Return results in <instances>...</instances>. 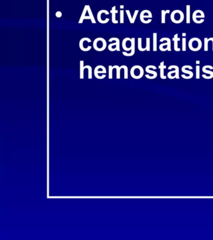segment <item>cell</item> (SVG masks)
<instances>
[{
  "instance_id": "cell-15",
  "label": "cell",
  "mask_w": 213,
  "mask_h": 240,
  "mask_svg": "<svg viewBox=\"0 0 213 240\" xmlns=\"http://www.w3.org/2000/svg\"><path fill=\"white\" fill-rule=\"evenodd\" d=\"M157 50V34L154 33L153 34V50L156 52Z\"/></svg>"
},
{
  "instance_id": "cell-44",
  "label": "cell",
  "mask_w": 213,
  "mask_h": 240,
  "mask_svg": "<svg viewBox=\"0 0 213 240\" xmlns=\"http://www.w3.org/2000/svg\"><path fill=\"white\" fill-rule=\"evenodd\" d=\"M120 8H121V9H123V8H124V6H123V5H121V6H120Z\"/></svg>"
},
{
  "instance_id": "cell-21",
  "label": "cell",
  "mask_w": 213,
  "mask_h": 240,
  "mask_svg": "<svg viewBox=\"0 0 213 240\" xmlns=\"http://www.w3.org/2000/svg\"><path fill=\"white\" fill-rule=\"evenodd\" d=\"M86 12H88V5H86V6H85L84 10H83L82 13V15H81V17H80V19H79V21H78V23L81 24V23H83V21H84V18H85V16H86Z\"/></svg>"
},
{
  "instance_id": "cell-35",
  "label": "cell",
  "mask_w": 213,
  "mask_h": 240,
  "mask_svg": "<svg viewBox=\"0 0 213 240\" xmlns=\"http://www.w3.org/2000/svg\"><path fill=\"white\" fill-rule=\"evenodd\" d=\"M109 68V79H113V66L109 65L108 66Z\"/></svg>"
},
{
  "instance_id": "cell-41",
  "label": "cell",
  "mask_w": 213,
  "mask_h": 240,
  "mask_svg": "<svg viewBox=\"0 0 213 240\" xmlns=\"http://www.w3.org/2000/svg\"><path fill=\"white\" fill-rule=\"evenodd\" d=\"M208 41H212V51H213V38H208Z\"/></svg>"
},
{
  "instance_id": "cell-31",
  "label": "cell",
  "mask_w": 213,
  "mask_h": 240,
  "mask_svg": "<svg viewBox=\"0 0 213 240\" xmlns=\"http://www.w3.org/2000/svg\"><path fill=\"white\" fill-rule=\"evenodd\" d=\"M182 51H186V38L185 37H183L182 39Z\"/></svg>"
},
{
  "instance_id": "cell-20",
  "label": "cell",
  "mask_w": 213,
  "mask_h": 240,
  "mask_svg": "<svg viewBox=\"0 0 213 240\" xmlns=\"http://www.w3.org/2000/svg\"><path fill=\"white\" fill-rule=\"evenodd\" d=\"M130 41H131V38H124L123 40V42H122V47H123V50H125V51H129V49H128V48H127V42H130Z\"/></svg>"
},
{
  "instance_id": "cell-38",
  "label": "cell",
  "mask_w": 213,
  "mask_h": 240,
  "mask_svg": "<svg viewBox=\"0 0 213 240\" xmlns=\"http://www.w3.org/2000/svg\"><path fill=\"white\" fill-rule=\"evenodd\" d=\"M138 13H139V10H135V11L134 13V15H133V23H134V22H135V20L136 19V17L137 16Z\"/></svg>"
},
{
  "instance_id": "cell-42",
  "label": "cell",
  "mask_w": 213,
  "mask_h": 240,
  "mask_svg": "<svg viewBox=\"0 0 213 240\" xmlns=\"http://www.w3.org/2000/svg\"><path fill=\"white\" fill-rule=\"evenodd\" d=\"M182 37H186V33H182Z\"/></svg>"
},
{
  "instance_id": "cell-11",
  "label": "cell",
  "mask_w": 213,
  "mask_h": 240,
  "mask_svg": "<svg viewBox=\"0 0 213 240\" xmlns=\"http://www.w3.org/2000/svg\"><path fill=\"white\" fill-rule=\"evenodd\" d=\"M211 65H205V66H204L202 67V72L205 73V74H208V75H209L208 76H206L205 75H202V76L203 78L206 79H212L213 78V71L208 70V68L211 67Z\"/></svg>"
},
{
  "instance_id": "cell-37",
  "label": "cell",
  "mask_w": 213,
  "mask_h": 240,
  "mask_svg": "<svg viewBox=\"0 0 213 240\" xmlns=\"http://www.w3.org/2000/svg\"><path fill=\"white\" fill-rule=\"evenodd\" d=\"M124 10L120 11V23L123 24L124 23Z\"/></svg>"
},
{
  "instance_id": "cell-26",
  "label": "cell",
  "mask_w": 213,
  "mask_h": 240,
  "mask_svg": "<svg viewBox=\"0 0 213 240\" xmlns=\"http://www.w3.org/2000/svg\"><path fill=\"white\" fill-rule=\"evenodd\" d=\"M137 48H138L139 51H146V48L142 47V38H138V39H137Z\"/></svg>"
},
{
  "instance_id": "cell-13",
  "label": "cell",
  "mask_w": 213,
  "mask_h": 240,
  "mask_svg": "<svg viewBox=\"0 0 213 240\" xmlns=\"http://www.w3.org/2000/svg\"><path fill=\"white\" fill-rule=\"evenodd\" d=\"M180 40V38L178 37V34H176L173 38L174 41V49L176 51H180L181 48L178 47V41Z\"/></svg>"
},
{
  "instance_id": "cell-10",
  "label": "cell",
  "mask_w": 213,
  "mask_h": 240,
  "mask_svg": "<svg viewBox=\"0 0 213 240\" xmlns=\"http://www.w3.org/2000/svg\"><path fill=\"white\" fill-rule=\"evenodd\" d=\"M85 41H88V43H91V39L89 38H82L79 41V48L81 49V50H82V51H89L91 49V46H89V47H88L87 48H85L84 47V42Z\"/></svg>"
},
{
  "instance_id": "cell-36",
  "label": "cell",
  "mask_w": 213,
  "mask_h": 240,
  "mask_svg": "<svg viewBox=\"0 0 213 240\" xmlns=\"http://www.w3.org/2000/svg\"><path fill=\"white\" fill-rule=\"evenodd\" d=\"M126 13L127 16V17H128V19H129V22H130V23H131V24H133V17H132V16H131V15L130 11H129V10H126Z\"/></svg>"
},
{
  "instance_id": "cell-14",
  "label": "cell",
  "mask_w": 213,
  "mask_h": 240,
  "mask_svg": "<svg viewBox=\"0 0 213 240\" xmlns=\"http://www.w3.org/2000/svg\"><path fill=\"white\" fill-rule=\"evenodd\" d=\"M159 68L160 70V78L163 79H166V78H167V76L164 75V69L166 68V66L164 65V61H162L160 63Z\"/></svg>"
},
{
  "instance_id": "cell-8",
  "label": "cell",
  "mask_w": 213,
  "mask_h": 240,
  "mask_svg": "<svg viewBox=\"0 0 213 240\" xmlns=\"http://www.w3.org/2000/svg\"><path fill=\"white\" fill-rule=\"evenodd\" d=\"M115 41V43L108 45V50L110 51H120V41L118 38H111L109 40V42Z\"/></svg>"
},
{
  "instance_id": "cell-28",
  "label": "cell",
  "mask_w": 213,
  "mask_h": 240,
  "mask_svg": "<svg viewBox=\"0 0 213 240\" xmlns=\"http://www.w3.org/2000/svg\"><path fill=\"white\" fill-rule=\"evenodd\" d=\"M120 68H121V69H124V79H128V68H127V66H126V65H122V66H120Z\"/></svg>"
},
{
  "instance_id": "cell-29",
  "label": "cell",
  "mask_w": 213,
  "mask_h": 240,
  "mask_svg": "<svg viewBox=\"0 0 213 240\" xmlns=\"http://www.w3.org/2000/svg\"><path fill=\"white\" fill-rule=\"evenodd\" d=\"M85 70V69H88V79H92V67L90 65H86L84 66Z\"/></svg>"
},
{
  "instance_id": "cell-12",
  "label": "cell",
  "mask_w": 213,
  "mask_h": 240,
  "mask_svg": "<svg viewBox=\"0 0 213 240\" xmlns=\"http://www.w3.org/2000/svg\"><path fill=\"white\" fill-rule=\"evenodd\" d=\"M151 66H152V65L147 66L146 67V69H145V71H146V72L147 73H149V74H151V77L150 78V79H155V78L157 77V73L156 71H154V70H150Z\"/></svg>"
},
{
  "instance_id": "cell-18",
  "label": "cell",
  "mask_w": 213,
  "mask_h": 240,
  "mask_svg": "<svg viewBox=\"0 0 213 240\" xmlns=\"http://www.w3.org/2000/svg\"><path fill=\"white\" fill-rule=\"evenodd\" d=\"M186 23L189 24L191 23V6L190 5H186Z\"/></svg>"
},
{
  "instance_id": "cell-22",
  "label": "cell",
  "mask_w": 213,
  "mask_h": 240,
  "mask_svg": "<svg viewBox=\"0 0 213 240\" xmlns=\"http://www.w3.org/2000/svg\"><path fill=\"white\" fill-rule=\"evenodd\" d=\"M181 71L184 74H188V76H189V79H191L193 77V76H194L193 72L191 71H189V70H186V66H185V65L182 67Z\"/></svg>"
},
{
  "instance_id": "cell-5",
  "label": "cell",
  "mask_w": 213,
  "mask_h": 240,
  "mask_svg": "<svg viewBox=\"0 0 213 240\" xmlns=\"http://www.w3.org/2000/svg\"><path fill=\"white\" fill-rule=\"evenodd\" d=\"M205 15L202 10H198L194 11L192 13V20L197 24H201L205 21Z\"/></svg>"
},
{
  "instance_id": "cell-1",
  "label": "cell",
  "mask_w": 213,
  "mask_h": 240,
  "mask_svg": "<svg viewBox=\"0 0 213 240\" xmlns=\"http://www.w3.org/2000/svg\"><path fill=\"white\" fill-rule=\"evenodd\" d=\"M171 20L175 24L181 23L184 20V14L183 12L179 10H174L171 13Z\"/></svg>"
},
{
  "instance_id": "cell-34",
  "label": "cell",
  "mask_w": 213,
  "mask_h": 240,
  "mask_svg": "<svg viewBox=\"0 0 213 240\" xmlns=\"http://www.w3.org/2000/svg\"><path fill=\"white\" fill-rule=\"evenodd\" d=\"M196 79L200 78V66L199 65L196 66Z\"/></svg>"
},
{
  "instance_id": "cell-9",
  "label": "cell",
  "mask_w": 213,
  "mask_h": 240,
  "mask_svg": "<svg viewBox=\"0 0 213 240\" xmlns=\"http://www.w3.org/2000/svg\"><path fill=\"white\" fill-rule=\"evenodd\" d=\"M105 13H107V14L109 15V13L107 10H100L98 13V15H97V20H98V22L101 24H106V23H108L109 21V18H106L104 20L102 19V15L105 14Z\"/></svg>"
},
{
  "instance_id": "cell-17",
  "label": "cell",
  "mask_w": 213,
  "mask_h": 240,
  "mask_svg": "<svg viewBox=\"0 0 213 240\" xmlns=\"http://www.w3.org/2000/svg\"><path fill=\"white\" fill-rule=\"evenodd\" d=\"M99 74H106V69L105 68L101 71H99V65H98L95 69V76L98 79H99Z\"/></svg>"
},
{
  "instance_id": "cell-25",
  "label": "cell",
  "mask_w": 213,
  "mask_h": 240,
  "mask_svg": "<svg viewBox=\"0 0 213 240\" xmlns=\"http://www.w3.org/2000/svg\"><path fill=\"white\" fill-rule=\"evenodd\" d=\"M88 13L89 16L91 17V21L92 23V24H96V21H95L94 16H93V15H92V11H91V8H90V6L89 5H88Z\"/></svg>"
},
{
  "instance_id": "cell-24",
  "label": "cell",
  "mask_w": 213,
  "mask_h": 240,
  "mask_svg": "<svg viewBox=\"0 0 213 240\" xmlns=\"http://www.w3.org/2000/svg\"><path fill=\"white\" fill-rule=\"evenodd\" d=\"M170 13V10H161V23L164 24L166 23V15Z\"/></svg>"
},
{
  "instance_id": "cell-39",
  "label": "cell",
  "mask_w": 213,
  "mask_h": 240,
  "mask_svg": "<svg viewBox=\"0 0 213 240\" xmlns=\"http://www.w3.org/2000/svg\"><path fill=\"white\" fill-rule=\"evenodd\" d=\"M55 15H56V16L57 18H61V17L62 16V13H61L60 11H57V12L56 13V14H55Z\"/></svg>"
},
{
  "instance_id": "cell-4",
  "label": "cell",
  "mask_w": 213,
  "mask_h": 240,
  "mask_svg": "<svg viewBox=\"0 0 213 240\" xmlns=\"http://www.w3.org/2000/svg\"><path fill=\"white\" fill-rule=\"evenodd\" d=\"M93 48L97 51H103L107 47L106 41L103 38H97L93 41Z\"/></svg>"
},
{
  "instance_id": "cell-19",
  "label": "cell",
  "mask_w": 213,
  "mask_h": 240,
  "mask_svg": "<svg viewBox=\"0 0 213 240\" xmlns=\"http://www.w3.org/2000/svg\"><path fill=\"white\" fill-rule=\"evenodd\" d=\"M79 64H80V71H79L80 75H79V78H80V79H84V70H85V68H84V66H84V61H83V60L80 61Z\"/></svg>"
},
{
  "instance_id": "cell-40",
  "label": "cell",
  "mask_w": 213,
  "mask_h": 240,
  "mask_svg": "<svg viewBox=\"0 0 213 240\" xmlns=\"http://www.w3.org/2000/svg\"><path fill=\"white\" fill-rule=\"evenodd\" d=\"M91 20V17L89 16H85V17L84 18V20Z\"/></svg>"
},
{
  "instance_id": "cell-23",
  "label": "cell",
  "mask_w": 213,
  "mask_h": 240,
  "mask_svg": "<svg viewBox=\"0 0 213 240\" xmlns=\"http://www.w3.org/2000/svg\"><path fill=\"white\" fill-rule=\"evenodd\" d=\"M173 68L175 69V70L176 71V78L179 79V68L177 65H171L170 66L168 67V70H171Z\"/></svg>"
},
{
  "instance_id": "cell-6",
  "label": "cell",
  "mask_w": 213,
  "mask_h": 240,
  "mask_svg": "<svg viewBox=\"0 0 213 240\" xmlns=\"http://www.w3.org/2000/svg\"><path fill=\"white\" fill-rule=\"evenodd\" d=\"M153 15L150 10H144L140 13V20L144 24L150 23L152 21Z\"/></svg>"
},
{
  "instance_id": "cell-3",
  "label": "cell",
  "mask_w": 213,
  "mask_h": 240,
  "mask_svg": "<svg viewBox=\"0 0 213 240\" xmlns=\"http://www.w3.org/2000/svg\"><path fill=\"white\" fill-rule=\"evenodd\" d=\"M144 70L142 66L140 65L133 66L130 70V75L131 77L135 79H141L144 75Z\"/></svg>"
},
{
  "instance_id": "cell-7",
  "label": "cell",
  "mask_w": 213,
  "mask_h": 240,
  "mask_svg": "<svg viewBox=\"0 0 213 240\" xmlns=\"http://www.w3.org/2000/svg\"><path fill=\"white\" fill-rule=\"evenodd\" d=\"M166 41V43H163L161 44L160 45V50L161 51H171V41L169 38H166V37H164V38H162L160 39V42H163Z\"/></svg>"
},
{
  "instance_id": "cell-30",
  "label": "cell",
  "mask_w": 213,
  "mask_h": 240,
  "mask_svg": "<svg viewBox=\"0 0 213 240\" xmlns=\"http://www.w3.org/2000/svg\"><path fill=\"white\" fill-rule=\"evenodd\" d=\"M173 74H176V70H173V71H169V72H168V78H169V79H174V78H176V75H173Z\"/></svg>"
},
{
  "instance_id": "cell-43",
  "label": "cell",
  "mask_w": 213,
  "mask_h": 240,
  "mask_svg": "<svg viewBox=\"0 0 213 240\" xmlns=\"http://www.w3.org/2000/svg\"><path fill=\"white\" fill-rule=\"evenodd\" d=\"M196 63L197 65H198V64H200V61H199V60H197V61H196Z\"/></svg>"
},
{
  "instance_id": "cell-27",
  "label": "cell",
  "mask_w": 213,
  "mask_h": 240,
  "mask_svg": "<svg viewBox=\"0 0 213 240\" xmlns=\"http://www.w3.org/2000/svg\"><path fill=\"white\" fill-rule=\"evenodd\" d=\"M115 68L116 70V78L118 79H120L121 78V68L118 65L113 66V69H115Z\"/></svg>"
},
{
  "instance_id": "cell-2",
  "label": "cell",
  "mask_w": 213,
  "mask_h": 240,
  "mask_svg": "<svg viewBox=\"0 0 213 240\" xmlns=\"http://www.w3.org/2000/svg\"><path fill=\"white\" fill-rule=\"evenodd\" d=\"M202 46L201 40L198 38H192L188 42V47L192 51H199Z\"/></svg>"
},
{
  "instance_id": "cell-33",
  "label": "cell",
  "mask_w": 213,
  "mask_h": 240,
  "mask_svg": "<svg viewBox=\"0 0 213 240\" xmlns=\"http://www.w3.org/2000/svg\"><path fill=\"white\" fill-rule=\"evenodd\" d=\"M204 41H205V45H204V50L205 51H208V38H205L204 39Z\"/></svg>"
},
{
  "instance_id": "cell-32",
  "label": "cell",
  "mask_w": 213,
  "mask_h": 240,
  "mask_svg": "<svg viewBox=\"0 0 213 240\" xmlns=\"http://www.w3.org/2000/svg\"><path fill=\"white\" fill-rule=\"evenodd\" d=\"M146 46L145 48H146L147 51H150V40H151V39H150V38L148 37V38H146Z\"/></svg>"
},
{
  "instance_id": "cell-16",
  "label": "cell",
  "mask_w": 213,
  "mask_h": 240,
  "mask_svg": "<svg viewBox=\"0 0 213 240\" xmlns=\"http://www.w3.org/2000/svg\"><path fill=\"white\" fill-rule=\"evenodd\" d=\"M116 6H114L112 8L111 11H110V13L112 14V22L114 24H118L119 23V21L118 20H116V14L118 13V11L116 10Z\"/></svg>"
}]
</instances>
